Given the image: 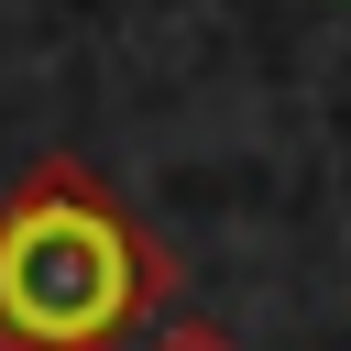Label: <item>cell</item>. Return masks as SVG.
<instances>
[{
  "mask_svg": "<svg viewBox=\"0 0 351 351\" xmlns=\"http://www.w3.org/2000/svg\"><path fill=\"white\" fill-rule=\"evenodd\" d=\"M165 307L176 263L110 176L44 154L0 186V351H132Z\"/></svg>",
  "mask_w": 351,
  "mask_h": 351,
  "instance_id": "6da1fadb",
  "label": "cell"
},
{
  "mask_svg": "<svg viewBox=\"0 0 351 351\" xmlns=\"http://www.w3.org/2000/svg\"><path fill=\"white\" fill-rule=\"evenodd\" d=\"M154 351H230V340H219V329H165Z\"/></svg>",
  "mask_w": 351,
  "mask_h": 351,
  "instance_id": "7a4b0ae2",
  "label": "cell"
}]
</instances>
